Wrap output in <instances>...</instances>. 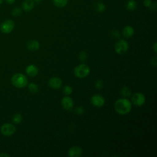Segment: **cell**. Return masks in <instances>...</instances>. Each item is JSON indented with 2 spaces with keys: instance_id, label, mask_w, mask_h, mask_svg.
<instances>
[{
  "instance_id": "obj_31",
  "label": "cell",
  "mask_w": 157,
  "mask_h": 157,
  "mask_svg": "<svg viewBox=\"0 0 157 157\" xmlns=\"http://www.w3.org/2000/svg\"><path fill=\"white\" fill-rule=\"evenodd\" d=\"M152 48H153V50L154 52H155V53H157V42H155L154 43L153 45L152 46Z\"/></svg>"
},
{
  "instance_id": "obj_12",
  "label": "cell",
  "mask_w": 157,
  "mask_h": 157,
  "mask_svg": "<svg viewBox=\"0 0 157 157\" xmlns=\"http://www.w3.org/2000/svg\"><path fill=\"white\" fill-rule=\"evenodd\" d=\"M25 72L30 77H35L38 74L39 69L34 64H29L26 67Z\"/></svg>"
},
{
  "instance_id": "obj_32",
  "label": "cell",
  "mask_w": 157,
  "mask_h": 157,
  "mask_svg": "<svg viewBox=\"0 0 157 157\" xmlns=\"http://www.w3.org/2000/svg\"><path fill=\"white\" fill-rule=\"evenodd\" d=\"M15 0H6V2L9 4H12L15 2Z\"/></svg>"
},
{
  "instance_id": "obj_8",
  "label": "cell",
  "mask_w": 157,
  "mask_h": 157,
  "mask_svg": "<svg viewBox=\"0 0 157 157\" xmlns=\"http://www.w3.org/2000/svg\"><path fill=\"white\" fill-rule=\"evenodd\" d=\"M90 102L93 106L96 107H101L104 105L105 101L102 95L97 94L91 96Z\"/></svg>"
},
{
  "instance_id": "obj_27",
  "label": "cell",
  "mask_w": 157,
  "mask_h": 157,
  "mask_svg": "<svg viewBox=\"0 0 157 157\" xmlns=\"http://www.w3.org/2000/svg\"><path fill=\"white\" fill-rule=\"evenodd\" d=\"M111 36L115 39H118L120 37V33L117 30H113L111 32Z\"/></svg>"
},
{
  "instance_id": "obj_30",
  "label": "cell",
  "mask_w": 157,
  "mask_h": 157,
  "mask_svg": "<svg viewBox=\"0 0 157 157\" xmlns=\"http://www.w3.org/2000/svg\"><path fill=\"white\" fill-rule=\"evenodd\" d=\"M151 9V10H153V11H155L156 9V3L155 2H154L153 3L152 2L151 4L150 5V6L149 7Z\"/></svg>"
},
{
  "instance_id": "obj_6",
  "label": "cell",
  "mask_w": 157,
  "mask_h": 157,
  "mask_svg": "<svg viewBox=\"0 0 157 157\" xmlns=\"http://www.w3.org/2000/svg\"><path fill=\"white\" fill-rule=\"evenodd\" d=\"M16 131L15 126L11 123H5L1 127V132L6 136L13 135Z\"/></svg>"
},
{
  "instance_id": "obj_25",
  "label": "cell",
  "mask_w": 157,
  "mask_h": 157,
  "mask_svg": "<svg viewBox=\"0 0 157 157\" xmlns=\"http://www.w3.org/2000/svg\"><path fill=\"white\" fill-rule=\"evenodd\" d=\"M88 58V55H87V53L84 52V51H82L81 52L79 55H78V59L80 61L82 62H84Z\"/></svg>"
},
{
  "instance_id": "obj_3",
  "label": "cell",
  "mask_w": 157,
  "mask_h": 157,
  "mask_svg": "<svg viewBox=\"0 0 157 157\" xmlns=\"http://www.w3.org/2000/svg\"><path fill=\"white\" fill-rule=\"evenodd\" d=\"M90 73V67L85 64L77 65L74 69V75L78 78H83L87 77Z\"/></svg>"
},
{
  "instance_id": "obj_10",
  "label": "cell",
  "mask_w": 157,
  "mask_h": 157,
  "mask_svg": "<svg viewBox=\"0 0 157 157\" xmlns=\"http://www.w3.org/2000/svg\"><path fill=\"white\" fill-rule=\"evenodd\" d=\"M62 83H63L62 80L61 79V78L58 77H51L48 81V86L51 88L55 89V90H57L59 88L62 86Z\"/></svg>"
},
{
  "instance_id": "obj_29",
  "label": "cell",
  "mask_w": 157,
  "mask_h": 157,
  "mask_svg": "<svg viewBox=\"0 0 157 157\" xmlns=\"http://www.w3.org/2000/svg\"><path fill=\"white\" fill-rule=\"evenodd\" d=\"M152 2L151 0H144V5L146 7H149L150 6V5L151 4Z\"/></svg>"
},
{
  "instance_id": "obj_1",
  "label": "cell",
  "mask_w": 157,
  "mask_h": 157,
  "mask_svg": "<svg viewBox=\"0 0 157 157\" xmlns=\"http://www.w3.org/2000/svg\"><path fill=\"white\" fill-rule=\"evenodd\" d=\"M115 112L121 115L129 113L132 109V103L126 98L117 99L114 104Z\"/></svg>"
},
{
  "instance_id": "obj_2",
  "label": "cell",
  "mask_w": 157,
  "mask_h": 157,
  "mask_svg": "<svg viewBox=\"0 0 157 157\" xmlns=\"http://www.w3.org/2000/svg\"><path fill=\"white\" fill-rule=\"evenodd\" d=\"M11 82L14 86L18 88H24L28 83L27 77L21 73H17L14 74L11 78Z\"/></svg>"
},
{
  "instance_id": "obj_24",
  "label": "cell",
  "mask_w": 157,
  "mask_h": 157,
  "mask_svg": "<svg viewBox=\"0 0 157 157\" xmlns=\"http://www.w3.org/2000/svg\"><path fill=\"white\" fill-rule=\"evenodd\" d=\"M21 13H22V9L18 7H16L13 8L12 10V14L15 17L20 16L21 14Z\"/></svg>"
},
{
  "instance_id": "obj_13",
  "label": "cell",
  "mask_w": 157,
  "mask_h": 157,
  "mask_svg": "<svg viewBox=\"0 0 157 157\" xmlns=\"http://www.w3.org/2000/svg\"><path fill=\"white\" fill-rule=\"evenodd\" d=\"M134 29L131 26L129 25L124 26L122 30V34L126 38L131 37L134 35Z\"/></svg>"
},
{
  "instance_id": "obj_34",
  "label": "cell",
  "mask_w": 157,
  "mask_h": 157,
  "mask_svg": "<svg viewBox=\"0 0 157 157\" xmlns=\"http://www.w3.org/2000/svg\"><path fill=\"white\" fill-rule=\"evenodd\" d=\"M34 2H40V1H42V0H33Z\"/></svg>"
},
{
  "instance_id": "obj_26",
  "label": "cell",
  "mask_w": 157,
  "mask_h": 157,
  "mask_svg": "<svg viewBox=\"0 0 157 157\" xmlns=\"http://www.w3.org/2000/svg\"><path fill=\"white\" fill-rule=\"evenodd\" d=\"M85 112V109L84 107H83L82 106H78L75 109V113L78 115H82Z\"/></svg>"
},
{
  "instance_id": "obj_20",
  "label": "cell",
  "mask_w": 157,
  "mask_h": 157,
  "mask_svg": "<svg viewBox=\"0 0 157 157\" xmlns=\"http://www.w3.org/2000/svg\"><path fill=\"white\" fill-rule=\"evenodd\" d=\"M28 90L32 93H36L39 91V86L35 83H30L28 84Z\"/></svg>"
},
{
  "instance_id": "obj_19",
  "label": "cell",
  "mask_w": 157,
  "mask_h": 157,
  "mask_svg": "<svg viewBox=\"0 0 157 157\" xmlns=\"http://www.w3.org/2000/svg\"><path fill=\"white\" fill-rule=\"evenodd\" d=\"M53 4L59 8L65 7L67 4V0H52Z\"/></svg>"
},
{
  "instance_id": "obj_28",
  "label": "cell",
  "mask_w": 157,
  "mask_h": 157,
  "mask_svg": "<svg viewBox=\"0 0 157 157\" xmlns=\"http://www.w3.org/2000/svg\"><path fill=\"white\" fill-rule=\"evenodd\" d=\"M151 65H153L155 67H156L157 66V60H156V56L151 58Z\"/></svg>"
},
{
  "instance_id": "obj_11",
  "label": "cell",
  "mask_w": 157,
  "mask_h": 157,
  "mask_svg": "<svg viewBox=\"0 0 157 157\" xmlns=\"http://www.w3.org/2000/svg\"><path fill=\"white\" fill-rule=\"evenodd\" d=\"M82 153L83 150L82 148L77 145L71 147L67 151V155L69 157H80L82 155Z\"/></svg>"
},
{
  "instance_id": "obj_7",
  "label": "cell",
  "mask_w": 157,
  "mask_h": 157,
  "mask_svg": "<svg viewBox=\"0 0 157 157\" xmlns=\"http://www.w3.org/2000/svg\"><path fill=\"white\" fill-rule=\"evenodd\" d=\"M15 23L12 20H6L1 25V31L3 33L8 34L12 32L14 28Z\"/></svg>"
},
{
  "instance_id": "obj_5",
  "label": "cell",
  "mask_w": 157,
  "mask_h": 157,
  "mask_svg": "<svg viewBox=\"0 0 157 157\" xmlns=\"http://www.w3.org/2000/svg\"><path fill=\"white\" fill-rule=\"evenodd\" d=\"M131 102L132 104L137 107H140L143 105L145 102V97L142 93L137 92L132 94Z\"/></svg>"
},
{
  "instance_id": "obj_17",
  "label": "cell",
  "mask_w": 157,
  "mask_h": 157,
  "mask_svg": "<svg viewBox=\"0 0 157 157\" xmlns=\"http://www.w3.org/2000/svg\"><path fill=\"white\" fill-rule=\"evenodd\" d=\"M121 94L124 97V98H128L131 96V91L130 88L128 86H123L121 88L120 90Z\"/></svg>"
},
{
  "instance_id": "obj_4",
  "label": "cell",
  "mask_w": 157,
  "mask_h": 157,
  "mask_svg": "<svg viewBox=\"0 0 157 157\" xmlns=\"http://www.w3.org/2000/svg\"><path fill=\"white\" fill-rule=\"evenodd\" d=\"M115 51L118 55H123L129 49L128 42L124 39H119L115 44Z\"/></svg>"
},
{
  "instance_id": "obj_18",
  "label": "cell",
  "mask_w": 157,
  "mask_h": 157,
  "mask_svg": "<svg viewBox=\"0 0 157 157\" xmlns=\"http://www.w3.org/2000/svg\"><path fill=\"white\" fill-rule=\"evenodd\" d=\"M137 7V3L134 0H129L126 3V8L129 11L134 10Z\"/></svg>"
},
{
  "instance_id": "obj_14",
  "label": "cell",
  "mask_w": 157,
  "mask_h": 157,
  "mask_svg": "<svg viewBox=\"0 0 157 157\" xmlns=\"http://www.w3.org/2000/svg\"><path fill=\"white\" fill-rule=\"evenodd\" d=\"M26 47L30 51H37L40 48V44L36 40H31L26 44Z\"/></svg>"
},
{
  "instance_id": "obj_33",
  "label": "cell",
  "mask_w": 157,
  "mask_h": 157,
  "mask_svg": "<svg viewBox=\"0 0 157 157\" xmlns=\"http://www.w3.org/2000/svg\"><path fill=\"white\" fill-rule=\"evenodd\" d=\"M0 156H5V157H7V156H10L9 155L7 154V153H1L0 154Z\"/></svg>"
},
{
  "instance_id": "obj_23",
  "label": "cell",
  "mask_w": 157,
  "mask_h": 157,
  "mask_svg": "<svg viewBox=\"0 0 157 157\" xmlns=\"http://www.w3.org/2000/svg\"><path fill=\"white\" fill-rule=\"evenodd\" d=\"M94 86L97 90H101L104 87V82L102 80L99 78L94 82Z\"/></svg>"
},
{
  "instance_id": "obj_16",
  "label": "cell",
  "mask_w": 157,
  "mask_h": 157,
  "mask_svg": "<svg viewBox=\"0 0 157 157\" xmlns=\"http://www.w3.org/2000/svg\"><path fill=\"white\" fill-rule=\"evenodd\" d=\"M93 7H94V10L98 12H102L105 10V5L101 2H96L93 5Z\"/></svg>"
},
{
  "instance_id": "obj_21",
  "label": "cell",
  "mask_w": 157,
  "mask_h": 157,
  "mask_svg": "<svg viewBox=\"0 0 157 157\" xmlns=\"http://www.w3.org/2000/svg\"><path fill=\"white\" fill-rule=\"evenodd\" d=\"M22 116L20 113H16L12 117V121L15 124H19L22 121Z\"/></svg>"
},
{
  "instance_id": "obj_9",
  "label": "cell",
  "mask_w": 157,
  "mask_h": 157,
  "mask_svg": "<svg viewBox=\"0 0 157 157\" xmlns=\"http://www.w3.org/2000/svg\"><path fill=\"white\" fill-rule=\"evenodd\" d=\"M61 104L63 108L66 110H71L74 107V101L69 96L63 97L61 99Z\"/></svg>"
},
{
  "instance_id": "obj_15",
  "label": "cell",
  "mask_w": 157,
  "mask_h": 157,
  "mask_svg": "<svg viewBox=\"0 0 157 157\" xmlns=\"http://www.w3.org/2000/svg\"><path fill=\"white\" fill-rule=\"evenodd\" d=\"M34 7V1L33 0H25L22 3V9L28 12L31 10Z\"/></svg>"
},
{
  "instance_id": "obj_35",
  "label": "cell",
  "mask_w": 157,
  "mask_h": 157,
  "mask_svg": "<svg viewBox=\"0 0 157 157\" xmlns=\"http://www.w3.org/2000/svg\"><path fill=\"white\" fill-rule=\"evenodd\" d=\"M2 2H3V0H0V4H1L2 3Z\"/></svg>"
},
{
  "instance_id": "obj_22",
  "label": "cell",
  "mask_w": 157,
  "mask_h": 157,
  "mask_svg": "<svg viewBox=\"0 0 157 157\" xmlns=\"http://www.w3.org/2000/svg\"><path fill=\"white\" fill-rule=\"evenodd\" d=\"M72 88L69 85H65L63 88V92L66 96H69L72 93Z\"/></svg>"
}]
</instances>
